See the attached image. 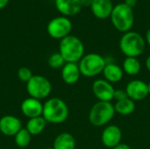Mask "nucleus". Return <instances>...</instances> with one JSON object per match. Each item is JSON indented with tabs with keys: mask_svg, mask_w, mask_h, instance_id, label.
<instances>
[{
	"mask_svg": "<svg viewBox=\"0 0 150 149\" xmlns=\"http://www.w3.org/2000/svg\"><path fill=\"white\" fill-rule=\"evenodd\" d=\"M61 75L63 82L69 85L77 83L82 76L78 64L73 62H66V64L62 68Z\"/></svg>",
	"mask_w": 150,
	"mask_h": 149,
	"instance_id": "15",
	"label": "nucleus"
},
{
	"mask_svg": "<svg viewBox=\"0 0 150 149\" xmlns=\"http://www.w3.org/2000/svg\"><path fill=\"white\" fill-rule=\"evenodd\" d=\"M135 102L130 99L129 97L120 101H116L114 105L115 112L121 116L131 115L135 111Z\"/></svg>",
	"mask_w": 150,
	"mask_h": 149,
	"instance_id": "20",
	"label": "nucleus"
},
{
	"mask_svg": "<svg viewBox=\"0 0 150 149\" xmlns=\"http://www.w3.org/2000/svg\"><path fill=\"white\" fill-rule=\"evenodd\" d=\"M14 139L16 145L19 148H26V147H28V145L31 142L32 135L25 128H22L14 136Z\"/></svg>",
	"mask_w": 150,
	"mask_h": 149,
	"instance_id": "22",
	"label": "nucleus"
},
{
	"mask_svg": "<svg viewBox=\"0 0 150 149\" xmlns=\"http://www.w3.org/2000/svg\"><path fill=\"white\" fill-rule=\"evenodd\" d=\"M122 132L121 129L115 125H110L105 127L101 134V141L107 148H113L121 142Z\"/></svg>",
	"mask_w": 150,
	"mask_h": 149,
	"instance_id": "11",
	"label": "nucleus"
},
{
	"mask_svg": "<svg viewBox=\"0 0 150 149\" xmlns=\"http://www.w3.org/2000/svg\"><path fill=\"white\" fill-rule=\"evenodd\" d=\"M137 1H138V0H125L124 3H125L127 5H128L129 7L134 8V7L137 4Z\"/></svg>",
	"mask_w": 150,
	"mask_h": 149,
	"instance_id": "27",
	"label": "nucleus"
},
{
	"mask_svg": "<svg viewBox=\"0 0 150 149\" xmlns=\"http://www.w3.org/2000/svg\"><path fill=\"white\" fill-rule=\"evenodd\" d=\"M112 25L121 32L131 31L134 23V14L133 8L127 5L125 3L116 4L110 16Z\"/></svg>",
	"mask_w": 150,
	"mask_h": 149,
	"instance_id": "4",
	"label": "nucleus"
},
{
	"mask_svg": "<svg viewBox=\"0 0 150 149\" xmlns=\"http://www.w3.org/2000/svg\"><path fill=\"white\" fill-rule=\"evenodd\" d=\"M80 2H81L82 7L83 6H84V7H91L92 0H80Z\"/></svg>",
	"mask_w": 150,
	"mask_h": 149,
	"instance_id": "28",
	"label": "nucleus"
},
{
	"mask_svg": "<svg viewBox=\"0 0 150 149\" xmlns=\"http://www.w3.org/2000/svg\"><path fill=\"white\" fill-rule=\"evenodd\" d=\"M104 79L111 83L120 82L124 76V71L120 66L114 62H106V65L102 72Z\"/></svg>",
	"mask_w": 150,
	"mask_h": 149,
	"instance_id": "17",
	"label": "nucleus"
},
{
	"mask_svg": "<svg viewBox=\"0 0 150 149\" xmlns=\"http://www.w3.org/2000/svg\"><path fill=\"white\" fill-rule=\"evenodd\" d=\"M47 62H48V65L53 68H62L66 64L65 60L63 59V57L59 52L51 54L48 58Z\"/></svg>",
	"mask_w": 150,
	"mask_h": 149,
	"instance_id": "23",
	"label": "nucleus"
},
{
	"mask_svg": "<svg viewBox=\"0 0 150 149\" xmlns=\"http://www.w3.org/2000/svg\"><path fill=\"white\" fill-rule=\"evenodd\" d=\"M114 115V105L111 102L98 101L91 108L89 112V121L92 126L101 127L106 126L113 119Z\"/></svg>",
	"mask_w": 150,
	"mask_h": 149,
	"instance_id": "5",
	"label": "nucleus"
},
{
	"mask_svg": "<svg viewBox=\"0 0 150 149\" xmlns=\"http://www.w3.org/2000/svg\"><path fill=\"white\" fill-rule=\"evenodd\" d=\"M119 46L121 53L126 57L137 58L143 54L146 40L139 32L129 31L121 36Z\"/></svg>",
	"mask_w": 150,
	"mask_h": 149,
	"instance_id": "2",
	"label": "nucleus"
},
{
	"mask_svg": "<svg viewBox=\"0 0 150 149\" xmlns=\"http://www.w3.org/2000/svg\"><path fill=\"white\" fill-rule=\"evenodd\" d=\"M106 65V60L97 53L84 54L78 66L81 75L85 77H94L100 75Z\"/></svg>",
	"mask_w": 150,
	"mask_h": 149,
	"instance_id": "6",
	"label": "nucleus"
},
{
	"mask_svg": "<svg viewBox=\"0 0 150 149\" xmlns=\"http://www.w3.org/2000/svg\"><path fill=\"white\" fill-rule=\"evenodd\" d=\"M122 69L125 74L130 76H134L141 72L142 64L137 58L126 57L122 64Z\"/></svg>",
	"mask_w": 150,
	"mask_h": 149,
	"instance_id": "21",
	"label": "nucleus"
},
{
	"mask_svg": "<svg viewBox=\"0 0 150 149\" xmlns=\"http://www.w3.org/2000/svg\"><path fill=\"white\" fill-rule=\"evenodd\" d=\"M127 94L126 92V90H122V89H119V90H115L114 92V98L116 101H120L123 99L127 98Z\"/></svg>",
	"mask_w": 150,
	"mask_h": 149,
	"instance_id": "25",
	"label": "nucleus"
},
{
	"mask_svg": "<svg viewBox=\"0 0 150 149\" xmlns=\"http://www.w3.org/2000/svg\"><path fill=\"white\" fill-rule=\"evenodd\" d=\"M54 149H76V140L69 133L58 134L53 143Z\"/></svg>",
	"mask_w": 150,
	"mask_h": 149,
	"instance_id": "18",
	"label": "nucleus"
},
{
	"mask_svg": "<svg viewBox=\"0 0 150 149\" xmlns=\"http://www.w3.org/2000/svg\"><path fill=\"white\" fill-rule=\"evenodd\" d=\"M69 107L67 104L59 97H52L43 104L42 117L47 123L62 124L69 117Z\"/></svg>",
	"mask_w": 150,
	"mask_h": 149,
	"instance_id": "1",
	"label": "nucleus"
},
{
	"mask_svg": "<svg viewBox=\"0 0 150 149\" xmlns=\"http://www.w3.org/2000/svg\"><path fill=\"white\" fill-rule=\"evenodd\" d=\"M20 109L24 116L28 119H33L42 116L43 104L40 100L30 97L22 102Z\"/></svg>",
	"mask_w": 150,
	"mask_h": 149,
	"instance_id": "13",
	"label": "nucleus"
},
{
	"mask_svg": "<svg viewBox=\"0 0 150 149\" xmlns=\"http://www.w3.org/2000/svg\"><path fill=\"white\" fill-rule=\"evenodd\" d=\"M92 92L98 101L112 102L114 98L115 89L105 79H97L92 83Z\"/></svg>",
	"mask_w": 150,
	"mask_h": 149,
	"instance_id": "9",
	"label": "nucleus"
},
{
	"mask_svg": "<svg viewBox=\"0 0 150 149\" xmlns=\"http://www.w3.org/2000/svg\"><path fill=\"white\" fill-rule=\"evenodd\" d=\"M113 7L112 0H92L91 10L97 18L105 19L110 18Z\"/></svg>",
	"mask_w": 150,
	"mask_h": 149,
	"instance_id": "14",
	"label": "nucleus"
},
{
	"mask_svg": "<svg viewBox=\"0 0 150 149\" xmlns=\"http://www.w3.org/2000/svg\"><path fill=\"white\" fill-rule=\"evenodd\" d=\"M112 149H132L131 148V147L129 146V145H127V144H126V143H120L119 145H117L116 147H114Z\"/></svg>",
	"mask_w": 150,
	"mask_h": 149,
	"instance_id": "26",
	"label": "nucleus"
},
{
	"mask_svg": "<svg viewBox=\"0 0 150 149\" xmlns=\"http://www.w3.org/2000/svg\"><path fill=\"white\" fill-rule=\"evenodd\" d=\"M26 90L31 97L41 101V99H45L50 95L52 84L47 77L35 75L26 83Z\"/></svg>",
	"mask_w": 150,
	"mask_h": 149,
	"instance_id": "7",
	"label": "nucleus"
},
{
	"mask_svg": "<svg viewBox=\"0 0 150 149\" xmlns=\"http://www.w3.org/2000/svg\"><path fill=\"white\" fill-rule=\"evenodd\" d=\"M59 53L66 62L77 63L84 55V45L79 38L69 34L61 40Z\"/></svg>",
	"mask_w": 150,
	"mask_h": 149,
	"instance_id": "3",
	"label": "nucleus"
},
{
	"mask_svg": "<svg viewBox=\"0 0 150 149\" xmlns=\"http://www.w3.org/2000/svg\"><path fill=\"white\" fill-rule=\"evenodd\" d=\"M72 30V23L71 21L64 16L56 17L51 19L47 26V31L50 37L62 40L69 35Z\"/></svg>",
	"mask_w": 150,
	"mask_h": 149,
	"instance_id": "8",
	"label": "nucleus"
},
{
	"mask_svg": "<svg viewBox=\"0 0 150 149\" xmlns=\"http://www.w3.org/2000/svg\"><path fill=\"white\" fill-rule=\"evenodd\" d=\"M22 129V124L18 118L12 115H5L0 119V132L8 137L15 136Z\"/></svg>",
	"mask_w": 150,
	"mask_h": 149,
	"instance_id": "12",
	"label": "nucleus"
},
{
	"mask_svg": "<svg viewBox=\"0 0 150 149\" xmlns=\"http://www.w3.org/2000/svg\"><path fill=\"white\" fill-rule=\"evenodd\" d=\"M18 149H27V148H18Z\"/></svg>",
	"mask_w": 150,
	"mask_h": 149,
	"instance_id": "34",
	"label": "nucleus"
},
{
	"mask_svg": "<svg viewBox=\"0 0 150 149\" xmlns=\"http://www.w3.org/2000/svg\"><path fill=\"white\" fill-rule=\"evenodd\" d=\"M148 89H149V94L150 95V82L148 83Z\"/></svg>",
	"mask_w": 150,
	"mask_h": 149,
	"instance_id": "32",
	"label": "nucleus"
},
{
	"mask_svg": "<svg viewBox=\"0 0 150 149\" xmlns=\"http://www.w3.org/2000/svg\"><path fill=\"white\" fill-rule=\"evenodd\" d=\"M146 42L148 43V45L150 47V27L149 30L146 32Z\"/></svg>",
	"mask_w": 150,
	"mask_h": 149,
	"instance_id": "30",
	"label": "nucleus"
},
{
	"mask_svg": "<svg viewBox=\"0 0 150 149\" xmlns=\"http://www.w3.org/2000/svg\"><path fill=\"white\" fill-rule=\"evenodd\" d=\"M47 125V121L45 120V119L42 116L40 117H36V118H33V119H29L26 126H25V129L30 133V134L33 135H39L40 134Z\"/></svg>",
	"mask_w": 150,
	"mask_h": 149,
	"instance_id": "19",
	"label": "nucleus"
},
{
	"mask_svg": "<svg viewBox=\"0 0 150 149\" xmlns=\"http://www.w3.org/2000/svg\"><path fill=\"white\" fill-rule=\"evenodd\" d=\"M125 90L127 97L134 102L142 101L149 95L148 83L139 79L130 81L127 84Z\"/></svg>",
	"mask_w": 150,
	"mask_h": 149,
	"instance_id": "10",
	"label": "nucleus"
},
{
	"mask_svg": "<svg viewBox=\"0 0 150 149\" xmlns=\"http://www.w3.org/2000/svg\"><path fill=\"white\" fill-rule=\"evenodd\" d=\"M145 66H146V68L148 69V71L150 72V55H149V56H148V58L146 59Z\"/></svg>",
	"mask_w": 150,
	"mask_h": 149,
	"instance_id": "29",
	"label": "nucleus"
},
{
	"mask_svg": "<svg viewBox=\"0 0 150 149\" xmlns=\"http://www.w3.org/2000/svg\"><path fill=\"white\" fill-rule=\"evenodd\" d=\"M33 76L32 70L26 67H22L18 70V78L24 83H28L30 79Z\"/></svg>",
	"mask_w": 150,
	"mask_h": 149,
	"instance_id": "24",
	"label": "nucleus"
},
{
	"mask_svg": "<svg viewBox=\"0 0 150 149\" xmlns=\"http://www.w3.org/2000/svg\"><path fill=\"white\" fill-rule=\"evenodd\" d=\"M55 6L64 16H74L82 9L80 0H55Z\"/></svg>",
	"mask_w": 150,
	"mask_h": 149,
	"instance_id": "16",
	"label": "nucleus"
},
{
	"mask_svg": "<svg viewBox=\"0 0 150 149\" xmlns=\"http://www.w3.org/2000/svg\"><path fill=\"white\" fill-rule=\"evenodd\" d=\"M46 149H54L53 148H46Z\"/></svg>",
	"mask_w": 150,
	"mask_h": 149,
	"instance_id": "33",
	"label": "nucleus"
},
{
	"mask_svg": "<svg viewBox=\"0 0 150 149\" xmlns=\"http://www.w3.org/2000/svg\"><path fill=\"white\" fill-rule=\"evenodd\" d=\"M8 2H9V0H0V9L5 7L7 5Z\"/></svg>",
	"mask_w": 150,
	"mask_h": 149,
	"instance_id": "31",
	"label": "nucleus"
}]
</instances>
